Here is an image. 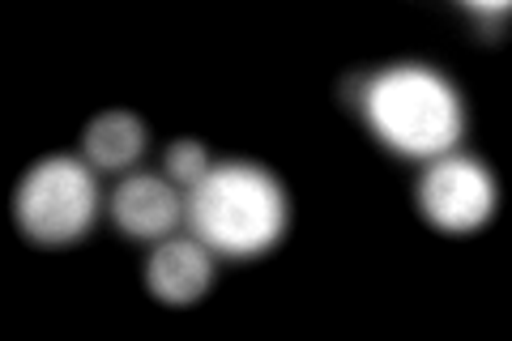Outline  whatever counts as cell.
Segmentation results:
<instances>
[{
    "label": "cell",
    "mask_w": 512,
    "mask_h": 341,
    "mask_svg": "<svg viewBox=\"0 0 512 341\" xmlns=\"http://www.w3.org/2000/svg\"><path fill=\"white\" fill-rule=\"evenodd\" d=\"M286 218H291V205L282 184L252 162L210 167L184 197V222L192 239L231 261L269 252L282 239Z\"/></svg>",
    "instance_id": "1"
},
{
    "label": "cell",
    "mask_w": 512,
    "mask_h": 341,
    "mask_svg": "<svg viewBox=\"0 0 512 341\" xmlns=\"http://www.w3.org/2000/svg\"><path fill=\"white\" fill-rule=\"evenodd\" d=\"M359 107L372 133L402 158H440L461 137L457 90L423 64H393L359 86Z\"/></svg>",
    "instance_id": "2"
},
{
    "label": "cell",
    "mask_w": 512,
    "mask_h": 341,
    "mask_svg": "<svg viewBox=\"0 0 512 341\" xmlns=\"http://www.w3.org/2000/svg\"><path fill=\"white\" fill-rule=\"evenodd\" d=\"M99 214V184L86 162L77 158H43L26 171L13 197V218L22 235L39 248H64L77 243Z\"/></svg>",
    "instance_id": "3"
},
{
    "label": "cell",
    "mask_w": 512,
    "mask_h": 341,
    "mask_svg": "<svg viewBox=\"0 0 512 341\" xmlns=\"http://www.w3.org/2000/svg\"><path fill=\"white\" fill-rule=\"evenodd\" d=\"M419 209L448 235H470L495 214V180L483 162L440 154L419 180Z\"/></svg>",
    "instance_id": "4"
},
{
    "label": "cell",
    "mask_w": 512,
    "mask_h": 341,
    "mask_svg": "<svg viewBox=\"0 0 512 341\" xmlns=\"http://www.w3.org/2000/svg\"><path fill=\"white\" fill-rule=\"evenodd\" d=\"M111 218L128 239L154 243V239H171L175 226L184 222V197L175 192L171 180L158 175H128L120 188L111 192Z\"/></svg>",
    "instance_id": "5"
},
{
    "label": "cell",
    "mask_w": 512,
    "mask_h": 341,
    "mask_svg": "<svg viewBox=\"0 0 512 341\" xmlns=\"http://www.w3.org/2000/svg\"><path fill=\"white\" fill-rule=\"evenodd\" d=\"M214 282V256L201 239H158L146 265V286L158 303L188 307L197 303Z\"/></svg>",
    "instance_id": "6"
},
{
    "label": "cell",
    "mask_w": 512,
    "mask_h": 341,
    "mask_svg": "<svg viewBox=\"0 0 512 341\" xmlns=\"http://www.w3.org/2000/svg\"><path fill=\"white\" fill-rule=\"evenodd\" d=\"M82 150L94 171H128L146 154V128L128 111H107V116H99L86 128Z\"/></svg>",
    "instance_id": "7"
},
{
    "label": "cell",
    "mask_w": 512,
    "mask_h": 341,
    "mask_svg": "<svg viewBox=\"0 0 512 341\" xmlns=\"http://www.w3.org/2000/svg\"><path fill=\"white\" fill-rule=\"evenodd\" d=\"M163 171L175 188H192L210 171V154H205V145H197V141H175V145H167Z\"/></svg>",
    "instance_id": "8"
}]
</instances>
